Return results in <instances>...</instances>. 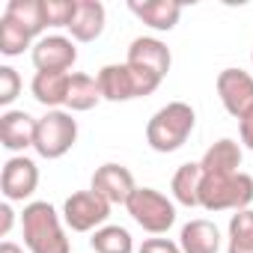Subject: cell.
Masks as SVG:
<instances>
[{"label": "cell", "mask_w": 253, "mask_h": 253, "mask_svg": "<svg viewBox=\"0 0 253 253\" xmlns=\"http://www.w3.org/2000/svg\"><path fill=\"white\" fill-rule=\"evenodd\" d=\"M125 63L134 66V69H143V72H149V75H155V78L164 81L167 72H170V66H173V57H170V48H167L161 39L140 36V39L131 42L128 60H125Z\"/></svg>", "instance_id": "11"}, {"label": "cell", "mask_w": 253, "mask_h": 253, "mask_svg": "<svg viewBox=\"0 0 253 253\" xmlns=\"http://www.w3.org/2000/svg\"><path fill=\"white\" fill-rule=\"evenodd\" d=\"M137 253H182V247L170 238H146Z\"/></svg>", "instance_id": "27"}, {"label": "cell", "mask_w": 253, "mask_h": 253, "mask_svg": "<svg viewBox=\"0 0 253 253\" xmlns=\"http://www.w3.org/2000/svg\"><path fill=\"white\" fill-rule=\"evenodd\" d=\"M238 167H241V146L229 137L209 146L206 155L200 158L203 176H226V173H238Z\"/></svg>", "instance_id": "15"}, {"label": "cell", "mask_w": 253, "mask_h": 253, "mask_svg": "<svg viewBox=\"0 0 253 253\" xmlns=\"http://www.w3.org/2000/svg\"><path fill=\"white\" fill-rule=\"evenodd\" d=\"M238 131H241V143L253 152V116L244 119V122H238Z\"/></svg>", "instance_id": "28"}, {"label": "cell", "mask_w": 253, "mask_h": 253, "mask_svg": "<svg viewBox=\"0 0 253 253\" xmlns=\"http://www.w3.org/2000/svg\"><path fill=\"white\" fill-rule=\"evenodd\" d=\"M98 89H101V98L107 101H131V98H143V95H152L158 86H161V78L143 72V69H134L128 63H110L104 66L98 75Z\"/></svg>", "instance_id": "3"}, {"label": "cell", "mask_w": 253, "mask_h": 253, "mask_svg": "<svg viewBox=\"0 0 253 253\" xmlns=\"http://www.w3.org/2000/svg\"><path fill=\"white\" fill-rule=\"evenodd\" d=\"M125 209H128V214L134 217L137 226H143L152 235H161V232H167L176 223V206H173V200H167L155 188H137L128 197Z\"/></svg>", "instance_id": "6"}, {"label": "cell", "mask_w": 253, "mask_h": 253, "mask_svg": "<svg viewBox=\"0 0 253 253\" xmlns=\"http://www.w3.org/2000/svg\"><path fill=\"white\" fill-rule=\"evenodd\" d=\"M194 122H197V113L191 104L185 101H170L164 104L161 110L152 113L149 125H146V143L161 152V155H170L176 149H182L194 131Z\"/></svg>", "instance_id": "1"}, {"label": "cell", "mask_w": 253, "mask_h": 253, "mask_svg": "<svg viewBox=\"0 0 253 253\" xmlns=\"http://www.w3.org/2000/svg\"><path fill=\"white\" fill-rule=\"evenodd\" d=\"M226 253H253V209H241L229 217Z\"/></svg>", "instance_id": "23"}, {"label": "cell", "mask_w": 253, "mask_h": 253, "mask_svg": "<svg viewBox=\"0 0 253 253\" xmlns=\"http://www.w3.org/2000/svg\"><path fill=\"white\" fill-rule=\"evenodd\" d=\"M110 217V203L104 197H98L92 188L89 191H78L63 203V220L72 232H92L101 229L104 220Z\"/></svg>", "instance_id": "7"}, {"label": "cell", "mask_w": 253, "mask_h": 253, "mask_svg": "<svg viewBox=\"0 0 253 253\" xmlns=\"http://www.w3.org/2000/svg\"><path fill=\"white\" fill-rule=\"evenodd\" d=\"M12 209H9V203H3L0 206V235H9V229H12Z\"/></svg>", "instance_id": "29"}, {"label": "cell", "mask_w": 253, "mask_h": 253, "mask_svg": "<svg viewBox=\"0 0 253 253\" xmlns=\"http://www.w3.org/2000/svg\"><path fill=\"white\" fill-rule=\"evenodd\" d=\"M69 30H72V39L78 42H95L104 33V6L98 0H78Z\"/></svg>", "instance_id": "17"}, {"label": "cell", "mask_w": 253, "mask_h": 253, "mask_svg": "<svg viewBox=\"0 0 253 253\" xmlns=\"http://www.w3.org/2000/svg\"><path fill=\"white\" fill-rule=\"evenodd\" d=\"M92 191L98 197H104L110 206H125L128 203V197L137 191L134 185V176L128 167H122V164H101L95 173H92Z\"/></svg>", "instance_id": "10"}, {"label": "cell", "mask_w": 253, "mask_h": 253, "mask_svg": "<svg viewBox=\"0 0 253 253\" xmlns=\"http://www.w3.org/2000/svg\"><path fill=\"white\" fill-rule=\"evenodd\" d=\"M200 185H203V170H200V161L194 164H182L173 176V197L176 203L182 206H200Z\"/></svg>", "instance_id": "21"}, {"label": "cell", "mask_w": 253, "mask_h": 253, "mask_svg": "<svg viewBox=\"0 0 253 253\" xmlns=\"http://www.w3.org/2000/svg\"><path fill=\"white\" fill-rule=\"evenodd\" d=\"M128 9L152 30H173L182 18V3H176V0H143V3L131 0Z\"/></svg>", "instance_id": "14"}, {"label": "cell", "mask_w": 253, "mask_h": 253, "mask_svg": "<svg viewBox=\"0 0 253 253\" xmlns=\"http://www.w3.org/2000/svg\"><path fill=\"white\" fill-rule=\"evenodd\" d=\"M78 60V51L72 39L66 36H42L33 45V66L36 72H69Z\"/></svg>", "instance_id": "12"}, {"label": "cell", "mask_w": 253, "mask_h": 253, "mask_svg": "<svg viewBox=\"0 0 253 253\" xmlns=\"http://www.w3.org/2000/svg\"><path fill=\"white\" fill-rule=\"evenodd\" d=\"M217 95L229 116L238 122L253 116V78L241 69H223L217 75Z\"/></svg>", "instance_id": "8"}, {"label": "cell", "mask_w": 253, "mask_h": 253, "mask_svg": "<svg viewBox=\"0 0 253 253\" xmlns=\"http://www.w3.org/2000/svg\"><path fill=\"white\" fill-rule=\"evenodd\" d=\"M3 15L12 18L15 24H21L30 36H39L48 27V21H45V0H9Z\"/></svg>", "instance_id": "19"}, {"label": "cell", "mask_w": 253, "mask_h": 253, "mask_svg": "<svg viewBox=\"0 0 253 253\" xmlns=\"http://www.w3.org/2000/svg\"><path fill=\"white\" fill-rule=\"evenodd\" d=\"M39 185V167L36 161H30L27 155H15L3 164V176H0V191L9 203H24L27 197H33Z\"/></svg>", "instance_id": "9"}, {"label": "cell", "mask_w": 253, "mask_h": 253, "mask_svg": "<svg viewBox=\"0 0 253 253\" xmlns=\"http://www.w3.org/2000/svg\"><path fill=\"white\" fill-rule=\"evenodd\" d=\"M36 125L39 119H33L27 110H6L0 116V143L9 152H24L36 143Z\"/></svg>", "instance_id": "13"}, {"label": "cell", "mask_w": 253, "mask_h": 253, "mask_svg": "<svg viewBox=\"0 0 253 253\" xmlns=\"http://www.w3.org/2000/svg\"><path fill=\"white\" fill-rule=\"evenodd\" d=\"M179 247H182V253H217L220 250V229L211 220L197 217V220L182 226Z\"/></svg>", "instance_id": "16"}, {"label": "cell", "mask_w": 253, "mask_h": 253, "mask_svg": "<svg viewBox=\"0 0 253 253\" xmlns=\"http://www.w3.org/2000/svg\"><path fill=\"white\" fill-rule=\"evenodd\" d=\"M21 95V75L12 66H0V104L9 107Z\"/></svg>", "instance_id": "26"}, {"label": "cell", "mask_w": 253, "mask_h": 253, "mask_svg": "<svg viewBox=\"0 0 253 253\" xmlns=\"http://www.w3.org/2000/svg\"><path fill=\"white\" fill-rule=\"evenodd\" d=\"M89 244L95 253H131L134 250V238L125 226H101L92 232Z\"/></svg>", "instance_id": "22"}, {"label": "cell", "mask_w": 253, "mask_h": 253, "mask_svg": "<svg viewBox=\"0 0 253 253\" xmlns=\"http://www.w3.org/2000/svg\"><path fill=\"white\" fill-rule=\"evenodd\" d=\"M78 9V0H45V21L48 27H69Z\"/></svg>", "instance_id": "25"}, {"label": "cell", "mask_w": 253, "mask_h": 253, "mask_svg": "<svg viewBox=\"0 0 253 253\" xmlns=\"http://www.w3.org/2000/svg\"><path fill=\"white\" fill-rule=\"evenodd\" d=\"M250 60H253V57H250Z\"/></svg>", "instance_id": "31"}, {"label": "cell", "mask_w": 253, "mask_h": 253, "mask_svg": "<svg viewBox=\"0 0 253 253\" xmlns=\"http://www.w3.org/2000/svg\"><path fill=\"white\" fill-rule=\"evenodd\" d=\"M30 42H33V36L21 27V24H15L12 18H0V54H6V57H21L27 48H30Z\"/></svg>", "instance_id": "24"}, {"label": "cell", "mask_w": 253, "mask_h": 253, "mask_svg": "<svg viewBox=\"0 0 253 253\" xmlns=\"http://www.w3.org/2000/svg\"><path fill=\"white\" fill-rule=\"evenodd\" d=\"M75 143H78V119H72V113H66V110H48L39 119L33 149L42 158H48V161L63 158Z\"/></svg>", "instance_id": "5"}, {"label": "cell", "mask_w": 253, "mask_h": 253, "mask_svg": "<svg viewBox=\"0 0 253 253\" xmlns=\"http://www.w3.org/2000/svg\"><path fill=\"white\" fill-rule=\"evenodd\" d=\"M0 253H24L15 241H3V244H0Z\"/></svg>", "instance_id": "30"}, {"label": "cell", "mask_w": 253, "mask_h": 253, "mask_svg": "<svg viewBox=\"0 0 253 253\" xmlns=\"http://www.w3.org/2000/svg\"><path fill=\"white\" fill-rule=\"evenodd\" d=\"M69 72H36L30 92L39 104L45 107H60L66 104V92H69Z\"/></svg>", "instance_id": "18"}, {"label": "cell", "mask_w": 253, "mask_h": 253, "mask_svg": "<svg viewBox=\"0 0 253 253\" xmlns=\"http://www.w3.org/2000/svg\"><path fill=\"white\" fill-rule=\"evenodd\" d=\"M24 244L30 253H72V244L63 232L60 214L51 203H30L21 211Z\"/></svg>", "instance_id": "2"}, {"label": "cell", "mask_w": 253, "mask_h": 253, "mask_svg": "<svg viewBox=\"0 0 253 253\" xmlns=\"http://www.w3.org/2000/svg\"><path fill=\"white\" fill-rule=\"evenodd\" d=\"M101 101V89H98V81L84 75V72H75L69 78V92H66V107L69 110H92L95 104Z\"/></svg>", "instance_id": "20"}, {"label": "cell", "mask_w": 253, "mask_h": 253, "mask_svg": "<svg viewBox=\"0 0 253 253\" xmlns=\"http://www.w3.org/2000/svg\"><path fill=\"white\" fill-rule=\"evenodd\" d=\"M253 203V176L226 173V176H203L200 206L209 211H241Z\"/></svg>", "instance_id": "4"}]
</instances>
